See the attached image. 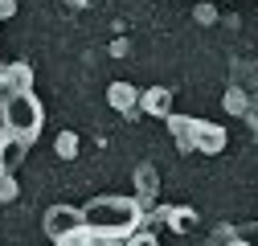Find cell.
Returning a JSON list of instances; mask_svg holds the SVG:
<instances>
[{
	"instance_id": "5b68a950",
	"label": "cell",
	"mask_w": 258,
	"mask_h": 246,
	"mask_svg": "<svg viewBox=\"0 0 258 246\" xmlns=\"http://www.w3.org/2000/svg\"><path fill=\"white\" fill-rule=\"evenodd\" d=\"M25 152H29V140H21V136H9V132H5V140H0V168L13 172V168L25 160Z\"/></svg>"
},
{
	"instance_id": "9c48e42d",
	"label": "cell",
	"mask_w": 258,
	"mask_h": 246,
	"mask_svg": "<svg viewBox=\"0 0 258 246\" xmlns=\"http://www.w3.org/2000/svg\"><path fill=\"white\" fill-rule=\"evenodd\" d=\"M57 156H61V160H74V156H78V136H74V132H61V136H57Z\"/></svg>"
},
{
	"instance_id": "277c9868",
	"label": "cell",
	"mask_w": 258,
	"mask_h": 246,
	"mask_svg": "<svg viewBox=\"0 0 258 246\" xmlns=\"http://www.w3.org/2000/svg\"><path fill=\"white\" fill-rule=\"evenodd\" d=\"M192 148L205 152V156H217L225 148V132L217 123H205V119H192Z\"/></svg>"
},
{
	"instance_id": "3957f363",
	"label": "cell",
	"mask_w": 258,
	"mask_h": 246,
	"mask_svg": "<svg viewBox=\"0 0 258 246\" xmlns=\"http://www.w3.org/2000/svg\"><path fill=\"white\" fill-rule=\"evenodd\" d=\"M45 234L53 242H82L90 230H86V213L74 209V205H49L45 209Z\"/></svg>"
},
{
	"instance_id": "52a82bcc",
	"label": "cell",
	"mask_w": 258,
	"mask_h": 246,
	"mask_svg": "<svg viewBox=\"0 0 258 246\" xmlns=\"http://www.w3.org/2000/svg\"><path fill=\"white\" fill-rule=\"evenodd\" d=\"M107 103H111L115 111H132V107L140 103V90H136L132 82H111V90H107Z\"/></svg>"
},
{
	"instance_id": "8992f818",
	"label": "cell",
	"mask_w": 258,
	"mask_h": 246,
	"mask_svg": "<svg viewBox=\"0 0 258 246\" xmlns=\"http://www.w3.org/2000/svg\"><path fill=\"white\" fill-rule=\"evenodd\" d=\"M140 103H144L148 115H168V111H172V90H168V86H152V90L140 95Z\"/></svg>"
},
{
	"instance_id": "8fae6325",
	"label": "cell",
	"mask_w": 258,
	"mask_h": 246,
	"mask_svg": "<svg viewBox=\"0 0 258 246\" xmlns=\"http://www.w3.org/2000/svg\"><path fill=\"white\" fill-rule=\"evenodd\" d=\"M152 189H156V168H140V193L148 197Z\"/></svg>"
},
{
	"instance_id": "6da1fadb",
	"label": "cell",
	"mask_w": 258,
	"mask_h": 246,
	"mask_svg": "<svg viewBox=\"0 0 258 246\" xmlns=\"http://www.w3.org/2000/svg\"><path fill=\"white\" fill-rule=\"evenodd\" d=\"M90 238H132L144 222V209L136 197H94L82 205Z\"/></svg>"
},
{
	"instance_id": "30bf717a",
	"label": "cell",
	"mask_w": 258,
	"mask_h": 246,
	"mask_svg": "<svg viewBox=\"0 0 258 246\" xmlns=\"http://www.w3.org/2000/svg\"><path fill=\"white\" fill-rule=\"evenodd\" d=\"M172 213V226L176 230H192V222H197V218H192V209H168Z\"/></svg>"
},
{
	"instance_id": "4fadbf2b",
	"label": "cell",
	"mask_w": 258,
	"mask_h": 246,
	"mask_svg": "<svg viewBox=\"0 0 258 246\" xmlns=\"http://www.w3.org/2000/svg\"><path fill=\"white\" fill-rule=\"evenodd\" d=\"M0 86H5V70H0Z\"/></svg>"
},
{
	"instance_id": "ba28073f",
	"label": "cell",
	"mask_w": 258,
	"mask_h": 246,
	"mask_svg": "<svg viewBox=\"0 0 258 246\" xmlns=\"http://www.w3.org/2000/svg\"><path fill=\"white\" fill-rule=\"evenodd\" d=\"M5 86L9 90H25L29 86V66H9L5 70Z\"/></svg>"
},
{
	"instance_id": "7a4b0ae2",
	"label": "cell",
	"mask_w": 258,
	"mask_h": 246,
	"mask_svg": "<svg viewBox=\"0 0 258 246\" xmlns=\"http://www.w3.org/2000/svg\"><path fill=\"white\" fill-rule=\"evenodd\" d=\"M41 103H37V95L33 90H9L5 95V103H0V128H5L9 136H21V140H29L33 144L37 136H41Z\"/></svg>"
},
{
	"instance_id": "7c38bea8",
	"label": "cell",
	"mask_w": 258,
	"mask_h": 246,
	"mask_svg": "<svg viewBox=\"0 0 258 246\" xmlns=\"http://www.w3.org/2000/svg\"><path fill=\"white\" fill-rule=\"evenodd\" d=\"M70 5H86V0H70Z\"/></svg>"
}]
</instances>
